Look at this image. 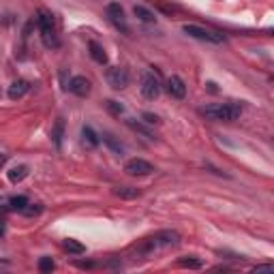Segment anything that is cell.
I'll return each mask as SVG.
<instances>
[{"label":"cell","mask_w":274,"mask_h":274,"mask_svg":"<svg viewBox=\"0 0 274 274\" xmlns=\"http://www.w3.org/2000/svg\"><path fill=\"white\" fill-rule=\"evenodd\" d=\"M112 195L120 197V199H137L142 195L140 189H133V187H114L112 189Z\"/></svg>","instance_id":"5bb4252c"},{"label":"cell","mask_w":274,"mask_h":274,"mask_svg":"<svg viewBox=\"0 0 274 274\" xmlns=\"http://www.w3.org/2000/svg\"><path fill=\"white\" fill-rule=\"evenodd\" d=\"M93 261H77V268H93Z\"/></svg>","instance_id":"83f0119b"},{"label":"cell","mask_w":274,"mask_h":274,"mask_svg":"<svg viewBox=\"0 0 274 274\" xmlns=\"http://www.w3.org/2000/svg\"><path fill=\"white\" fill-rule=\"evenodd\" d=\"M101 140H103V144H105L112 152H116V154H122V152H124V146L118 142L112 133H103V135H101Z\"/></svg>","instance_id":"2e32d148"},{"label":"cell","mask_w":274,"mask_h":274,"mask_svg":"<svg viewBox=\"0 0 274 274\" xmlns=\"http://www.w3.org/2000/svg\"><path fill=\"white\" fill-rule=\"evenodd\" d=\"M142 118H144L146 124H159V116H154V114H150V112H144Z\"/></svg>","instance_id":"484cf974"},{"label":"cell","mask_w":274,"mask_h":274,"mask_svg":"<svg viewBox=\"0 0 274 274\" xmlns=\"http://www.w3.org/2000/svg\"><path fill=\"white\" fill-rule=\"evenodd\" d=\"M99 144H101V137L90 129V126H84L81 129V146H86L88 150H95Z\"/></svg>","instance_id":"7c38bea8"},{"label":"cell","mask_w":274,"mask_h":274,"mask_svg":"<svg viewBox=\"0 0 274 274\" xmlns=\"http://www.w3.org/2000/svg\"><path fill=\"white\" fill-rule=\"evenodd\" d=\"M133 13H135L137 20L144 22V24H154V22H157V17H154V13L150 11V9L142 7V5H135V7H133Z\"/></svg>","instance_id":"9a60e30c"},{"label":"cell","mask_w":274,"mask_h":274,"mask_svg":"<svg viewBox=\"0 0 274 274\" xmlns=\"http://www.w3.org/2000/svg\"><path fill=\"white\" fill-rule=\"evenodd\" d=\"M36 268H39V272H43V274H50V272H54V268H56V263H54L52 257H41Z\"/></svg>","instance_id":"7402d4cb"},{"label":"cell","mask_w":274,"mask_h":274,"mask_svg":"<svg viewBox=\"0 0 274 274\" xmlns=\"http://www.w3.org/2000/svg\"><path fill=\"white\" fill-rule=\"evenodd\" d=\"M165 88H167V93H169L171 99H178V101H182V99L187 97V84H185V79L178 77V75H169Z\"/></svg>","instance_id":"30bf717a"},{"label":"cell","mask_w":274,"mask_h":274,"mask_svg":"<svg viewBox=\"0 0 274 274\" xmlns=\"http://www.w3.org/2000/svg\"><path fill=\"white\" fill-rule=\"evenodd\" d=\"M124 171L129 173V176L144 178V176H150V173H154L157 169H154V165H152V163L144 161V159H131V161H126Z\"/></svg>","instance_id":"ba28073f"},{"label":"cell","mask_w":274,"mask_h":274,"mask_svg":"<svg viewBox=\"0 0 274 274\" xmlns=\"http://www.w3.org/2000/svg\"><path fill=\"white\" fill-rule=\"evenodd\" d=\"M3 234H5V223L0 221V238H3Z\"/></svg>","instance_id":"f1b7e54d"},{"label":"cell","mask_w":274,"mask_h":274,"mask_svg":"<svg viewBox=\"0 0 274 274\" xmlns=\"http://www.w3.org/2000/svg\"><path fill=\"white\" fill-rule=\"evenodd\" d=\"M274 270V266H270V263H268V266H257V268H253V272H272Z\"/></svg>","instance_id":"4316f807"},{"label":"cell","mask_w":274,"mask_h":274,"mask_svg":"<svg viewBox=\"0 0 274 274\" xmlns=\"http://www.w3.org/2000/svg\"><path fill=\"white\" fill-rule=\"evenodd\" d=\"M182 242V236L176 232V230H161L157 232L154 236H148V238H144L137 242L131 253H133V257L137 259H146V257H150V255H154L157 251H165V249H173V246H178Z\"/></svg>","instance_id":"6da1fadb"},{"label":"cell","mask_w":274,"mask_h":274,"mask_svg":"<svg viewBox=\"0 0 274 274\" xmlns=\"http://www.w3.org/2000/svg\"><path fill=\"white\" fill-rule=\"evenodd\" d=\"M28 197H24V195H17V197H11L9 199V206H11V210H17V212H24V208L28 206Z\"/></svg>","instance_id":"44dd1931"},{"label":"cell","mask_w":274,"mask_h":274,"mask_svg":"<svg viewBox=\"0 0 274 274\" xmlns=\"http://www.w3.org/2000/svg\"><path fill=\"white\" fill-rule=\"evenodd\" d=\"M105 105H107V109H109V112H112L114 116H120V114H124V105H120L118 101H107Z\"/></svg>","instance_id":"d4e9b609"},{"label":"cell","mask_w":274,"mask_h":274,"mask_svg":"<svg viewBox=\"0 0 274 274\" xmlns=\"http://www.w3.org/2000/svg\"><path fill=\"white\" fill-rule=\"evenodd\" d=\"M26 176H28V165H17V167H13L11 171H9V180H11L13 185L22 182Z\"/></svg>","instance_id":"ac0fdd59"},{"label":"cell","mask_w":274,"mask_h":274,"mask_svg":"<svg viewBox=\"0 0 274 274\" xmlns=\"http://www.w3.org/2000/svg\"><path fill=\"white\" fill-rule=\"evenodd\" d=\"M182 32L193 36V39H197V41H206V43H214V45L225 41L223 34H218L214 30H208V28H204V26H197V24H185L182 26Z\"/></svg>","instance_id":"277c9868"},{"label":"cell","mask_w":274,"mask_h":274,"mask_svg":"<svg viewBox=\"0 0 274 274\" xmlns=\"http://www.w3.org/2000/svg\"><path fill=\"white\" fill-rule=\"evenodd\" d=\"M105 79L114 90H122V88L129 86L131 75H129V71H126L124 67H109L107 73H105Z\"/></svg>","instance_id":"8992f818"},{"label":"cell","mask_w":274,"mask_h":274,"mask_svg":"<svg viewBox=\"0 0 274 274\" xmlns=\"http://www.w3.org/2000/svg\"><path fill=\"white\" fill-rule=\"evenodd\" d=\"M88 50H90V58H93L97 65H107V54L103 50V45H99L97 41H90Z\"/></svg>","instance_id":"4fadbf2b"},{"label":"cell","mask_w":274,"mask_h":274,"mask_svg":"<svg viewBox=\"0 0 274 274\" xmlns=\"http://www.w3.org/2000/svg\"><path fill=\"white\" fill-rule=\"evenodd\" d=\"M62 137H65V122L56 120V124H54V129H52V142L58 150L62 148Z\"/></svg>","instance_id":"e0dca14e"},{"label":"cell","mask_w":274,"mask_h":274,"mask_svg":"<svg viewBox=\"0 0 274 274\" xmlns=\"http://www.w3.org/2000/svg\"><path fill=\"white\" fill-rule=\"evenodd\" d=\"M105 13H107V20L112 22L114 28H118L124 34L131 32V26H129V22H126V15H124V9L118 3H109L107 9H105Z\"/></svg>","instance_id":"5b68a950"},{"label":"cell","mask_w":274,"mask_h":274,"mask_svg":"<svg viewBox=\"0 0 274 274\" xmlns=\"http://www.w3.org/2000/svg\"><path fill=\"white\" fill-rule=\"evenodd\" d=\"M126 124H129L133 131H137V133H142V135H146V137H150V140H154V137H152V131H150V129H146V126H142L140 122H135V120H126Z\"/></svg>","instance_id":"603a6c76"},{"label":"cell","mask_w":274,"mask_h":274,"mask_svg":"<svg viewBox=\"0 0 274 274\" xmlns=\"http://www.w3.org/2000/svg\"><path fill=\"white\" fill-rule=\"evenodd\" d=\"M67 90H69V93H73L75 97H81V99H84V97L90 95V90H93V88H90V81H88L84 75H75V77H71V79H69Z\"/></svg>","instance_id":"9c48e42d"},{"label":"cell","mask_w":274,"mask_h":274,"mask_svg":"<svg viewBox=\"0 0 274 274\" xmlns=\"http://www.w3.org/2000/svg\"><path fill=\"white\" fill-rule=\"evenodd\" d=\"M178 266L180 268H189V270H199L204 266L202 259H195V257H180L178 259Z\"/></svg>","instance_id":"ffe728a7"},{"label":"cell","mask_w":274,"mask_h":274,"mask_svg":"<svg viewBox=\"0 0 274 274\" xmlns=\"http://www.w3.org/2000/svg\"><path fill=\"white\" fill-rule=\"evenodd\" d=\"M34 24H36V28H39V32H41V41H43L45 48H50V50L60 48V39H58V32H56V22H54V15L50 11L41 9V11L36 13V17H34Z\"/></svg>","instance_id":"3957f363"},{"label":"cell","mask_w":274,"mask_h":274,"mask_svg":"<svg viewBox=\"0 0 274 274\" xmlns=\"http://www.w3.org/2000/svg\"><path fill=\"white\" fill-rule=\"evenodd\" d=\"M142 95L148 99V101H154V99H159V95H161V81L150 71L142 75Z\"/></svg>","instance_id":"52a82bcc"},{"label":"cell","mask_w":274,"mask_h":274,"mask_svg":"<svg viewBox=\"0 0 274 274\" xmlns=\"http://www.w3.org/2000/svg\"><path fill=\"white\" fill-rule=\"evenodd\" d=\"M5 161H7V157H5V154H0V167L5 165Z\"/></svg>","instance_id":"f546056e"},{"label":"cell","mask_w":274,"mask_h":274,"mask_svg":"<svg viewBox=\"0 0 274 274\" xmlns=\"http://www.w3.org/2000/svg\"><path fill=\"white\" fill-rule=\"evenodd\" d=\"M62 246H65V251H69L71 255H81V253H86V246H84V244L77 242V240H71V238H67L65 242H62Z\"/></svg>","instance_id":"d6986e66"},{"label":"cell","mask_w":274,"mask_h":274,"mask_svg":"<svg viewBox=\"0 0 274 274\" xmlns=\"http://www.w3.org/2000/svg\"><path fill=\"white\" fill-rule=\"evenodd\" d=\"M199 114L212 122H234L240 118L242 107L238 103H212L199 107Z\"/></svg>","instance_id":"7a4b0ae2"},{"label":"cell","mask_w":274,"mask_h":274,"mask_svg":"<svg viewBox=\"0 0 274 274\" xmlns=\"http://www.w3.org/2000/svg\"><path fill=\"white\" fill-rule=\"evenodd\" d=\"M30 90V81H26V79H15L11 86H9V90H7V95H9V99L11 101H17V99H22L26 93Z\"/></svg>","instance_id":"8fae6325"},{"label":"cell","mask_w":274,"mask_h":274,"mask_svg":"<svg viewBox=\"0 0 274 274\" xmlns=\"http://www.w3.org/2000/svg\"><path fill=\"white\" fill-rule=\"evenodd\" d=\"M43 212V206L41 204H28L24 208V212L22 214H26V216H39Z\"/></svg>","instance_id":"cb8c5ba5"}]
</instances>
